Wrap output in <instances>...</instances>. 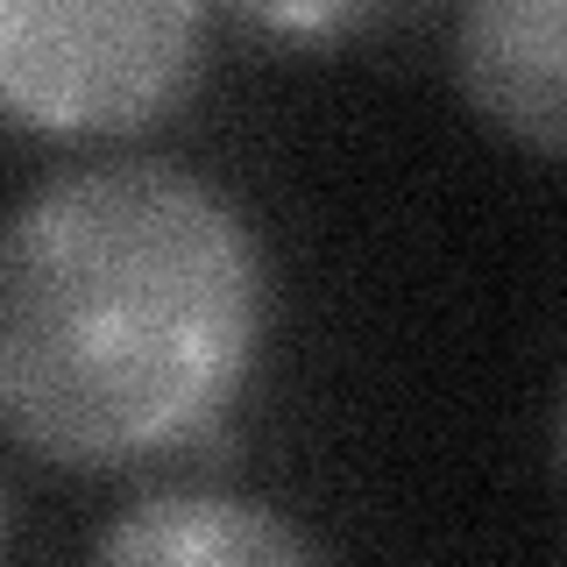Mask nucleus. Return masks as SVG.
<instances>
[{
	"label": "nucleus",
	"mask_w": 567,
	"mask_h": 567,
	"mask_svg": "<svg viewBox=\"0 0 567 567\" xmlns=\"http://www.w3.org/2000/svg\"><path fill=\"white\" fill-rule=\"evenodd\" d=\"M262 348V248L220 185L121 156L58 171L0 241V425L71 475L185 454Z\"/></svg>",
	"instance_id": "nucleus-1"
},
{
	"label": "nucleus",
	"mask_w": 567,
	"mask_h": 567,
	"mask_svg": "<svg viewBox=\"0 0 567 567\" xmlns=\"http://www.w3.org/2000/svg\"><path fill=\"white\" fill-rule=\"evenodd\" d=\"M213 0H0V100L22 135H135L199 85Z\"/></svg>",
	"instance_id": "nucleus-2"
},
{
	"label": "nucleus",
	"mask_w": 567,
	"mask_h": 567,
	"mask_svg": "<svg viewBox=\"0 0 567 567\" xmlns=\"http://www.w3.org/2000/svg\"><path fill=\"white\" fill-rule=\"evenodd\" d=\"M454 85L489 135L567 156V0H461Z\"/></svg>",
	"instance_id": "nucleus-3"
},
{
	"label": "nucleus",
	"mask_w": 567,
	"mask_h": 567,
	"mask_svg": "<svg viewBox=\"0 0 567 567\" xmlns=\"http://www.w3.org/2000/svg\"><path fill=\"white\" fill-rule=\"evenodd\" d=\"M327 546L270 504L206 489L142 496L93 532V560H156V567H235V560H319Z\"/></svg>",
	"instance_id": "nucleus-4"
},
{
	"label": "nucleus",
	"mask_w": 567,
	"mask_h": 567,
	"mask_svg": "<svg viewBox=\"0 0 567 567\" xmlns=\"http://www.w3.org/2000/svg\"><path fill=\"white\" fill-rule=\"evenodd\" d=\"M241 22H256L262 35L284 43H319V35H341L369 14V0H227Z\"/></svg>",
	"instance_id": "nucleus-5"
},
{
	"label": "nucleus",
	"mask_w": 567,
	"mask_h": 567,
	"mask_svg": "<svg viewBox=\"0 0 567 567\" xmlns=\"http://www.w3.org/2000/svg\"><path fill=\"white\" fill-rule=\"evenodd\" d=\"M554 461H560V475H567V383H560V404H554Z\"/></svg>",
	"instance_id": "nucleus-6"
}]
</instances>
